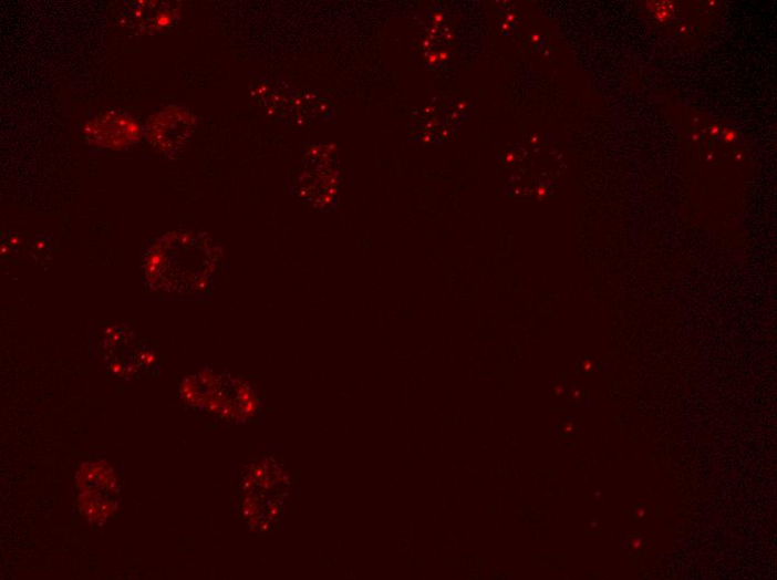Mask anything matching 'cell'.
I'll list each match as a JSON object with an SVG mask.
<instances>
[{
    "instance_id": "6da1fadb",
    "label": "cell",
    "mask_w": 777,
    "mask_h": 580,
    "mask_svg": "<svg viewBox=\"0 0 777 580\" xmlns=\"http://www.w3.org/2000/svg\"><path fill=\"white\" fill-rule=\"evenodd\" d=\"M211 249L200 236L170 234L149 249L145 260L147 282L157 292L187 293L211 270Z\"/></svg>"
},
{
    "instance_id": "7a4b0ae2",
    "label": "cell",
    "mask_w": 777,
    "mask_h": 580,
    "mask_svg": "<svg viewBox=\"0 0 777 580\" xmlns=\"http://www.w3.org/2000/svg\"><path fill=\"white\" fill-rule=\"evenodd\" d=\"M142 127L126 114L115 112L102 114L85 127V135L103 148L122 149L141 139Z\"/></svg>"
},
{
    "instance_id": "3957f363",
    "label": "cell",
    "mask_w": 777,
    "mask_h": 580,
    "mask_svg": "<svg viewBox=\"0 0 777 580\" xmlns=\"http://www.w3.org/2000/svg\"><path fill=\"white\" fill-rule=\"evenodd\" d=\"M106 354L112 365L130 376L138 374L148 362V350L127 327L114 325L106 334Z\"/></svg>"
},
{
    "instance_id": "277c9868",
    "label": "cell",
    "mask_w": 777,
    "mask_h": 580,
    "mask_svg": "<svg viewBox=\"0 0 777 580\" xmlns=\"http://www.w3.org/2000/svg\"><path fill=\"white\" fill-rule=\"evenodd\" d=\"M175 12L166 10L165 6H159L158 3H149L146 7H138L130 15L132 18V23H139V30H145V24L148 23V32L152 30H159L172 24L174 20Z\"/></svg>"
},
{
    "instance_id": "5b68a950",
    "label": "cell",
    "mask_w": 777,
    "mask_h": 580,
    "mask_svg": "<svg viewBox=\"0 0 777 580\" xmlns=\"http://www.w3.org/2000/svg\"><path fill=\"white\" fill-rule=\"evenodd\" d=\"M735 138V134L733 132H729L725 135L726 141H733Z\"/></svg>"
}]
</instances>
